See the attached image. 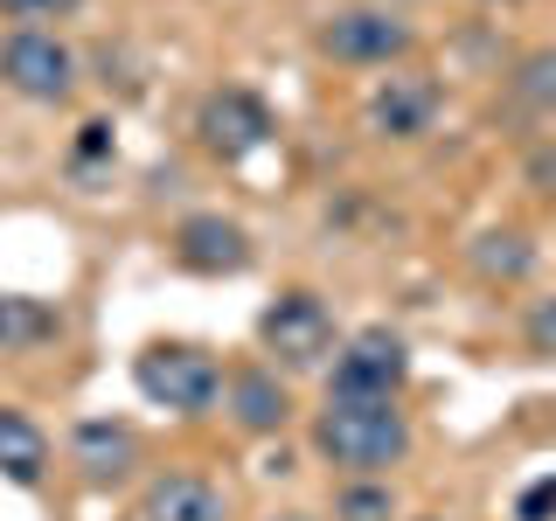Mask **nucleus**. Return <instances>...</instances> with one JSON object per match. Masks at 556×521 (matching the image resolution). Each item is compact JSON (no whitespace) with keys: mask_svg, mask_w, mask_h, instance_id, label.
Masks as SVG:
<instances>
[{"mask_svg":"<svg viewBox=\"0 0 556 521\" xmlns=\"http://www.w3.org/2000/svg\"><path fill=\"white\" fill-rule=\"evenodd\" d=\"M313 445L327 466L376 480L410 459V417L396 396H327V410L313 417Z\"/></svg>","mask_w":556,"mask_h":521,"instance_id":"obj_1","label":"nucleus"},{"mask_svg":"<svg viewBox=\"0 0 556 521\" xmlns=\"http://www.w3.org/2000/svg\"><path fill=\"white\" fill-rule=\"evenodd\" d=\"M132 382H139L147 404H161L174 417H202V410L223 404V361L208 355V347H195V341H153V347H139Z\"/></svg>","mask_w":556,"mask_h":521,"instance_id":"obj_2","label":"nucleus"},{"mask_svg":"<svg viewBox=\"0 0 556 521\" xmlns=\"http://www.w3.org/2000/svg\"><path fill=\"white\" fill-rule=\"evenodd\" d=\"M257 341L265 355H278V369H327L334 361V306L320 292H278V300L257 313Z\"/></svg>","mask_w":556,"mask_h":521,"instance_id":"obj_3","label":"nucleus"},{"mask_svg":"<svg viewBox=\"0 0 556 521\" xmlns=\"http://www.w3.org/2000/svg\"><path fill=\"white\" fill-rule=\"evenodd\" d=\"M417 49V28L390 8H341L320 22V56H334L341 69H390Z\"/></svg>","mask_w":556,"mask_h":521,"instance_id":"obj_4","label":"nucleus"},{"mask_svg":"<svg viewBox=\"0 0 556 521\" xmlns=\"http://www.w3.org/2000/svg\"><path fill=\"white\" fill-rule=\"evenodd\" d=\"M195 132H202V147L216 153V161H251V153H265L271 147V132H278V118H271V104L257 98V91H243V84H223V91H208L202 98V112H195Z\"/></svg>","mask_w":556,"mask_h":521,"instance_id":"obj_5","label":"nucleus"},{"mask_svg":"<svg viewBox=\"0 0 556 521\" xmlns=\"http://www.w3.org/2000/svg\"><path fill=\"white\" fill-rule=\"evenodd\" d=\"M410 382V347L390 327H362L334 347V382L327 396H404Z\"/></svg>","mask_w":556,"mask_h":521,"instance_id":"obj_6","label":"nucleus"},{"mask_svg":"<svg viewBox=\"0 0 556 521\" xmlns=\"http://www.w3.org/2000/svg\"><path fill=\"white\" fill-rule=\"evenodd\" d=\"M0 84H8L14 98L56 104V98H70V84H77V56L42 28H14L8 42H0Z\"/></svg>","mask_w":556,"mask_h":521,"instance_id":"obj_7","label":"nucleus"},{"mask_svg":"<svg viewBox=\"0 0 556 521\" xmlns=\"http://www.w3.org/2000/svg\"><path fill=\"white\" fill-rule=\"evenodd\" d=\"M439 104H445V91L431 77L390 69V77L369 91V132L376 139H425L431 126H439Z\"/></svg>","mask_w":556,"mask_h":521,"instance_id":"obj_8","label":"nucleus"},{"mask_svg":"<svg viewBox=\"0 0 556 521\" xmlns=\"http://www.w3.org/2000/svg\"><path fill=\"white\" fill-rule=\"evenodd\" d=\"M174 265L181 271H202V278H237L251 265V230L230 216H188L174 230Z\"/></svg>","mask_w":556,"mask_h":521,"instance_id":"obj_9","label":"nucleus"},{"mask_svg":"<svg viewBox=\"0 0 556 521\" xmlns=\"http://www.w3.org/2000/svg\"><path fill=\"white\" fill-rule=\"evenodd\" d=\"M132 459H139V439H132V424H118V417H84V424L70 431V466H77L91 486L126 480Z\"/></svg>","mask_w":556,"mask_h":521,"instance_id":"obj_10","label":"nucleus"},{"mask_svg":"<svg viewBox=\"0 0 556 521\" xmlns=\"http://www.w3.org/2000/svg\"><path fill=\"white\" fill-rule=\"evenodd\" d=\"M139 521H230V500L202 473H161L139 500Z\"/></svg>","mask_w":556,"mask_h":521,"instance_id":"obj_11","label":"nucleus"},{"mask_svg":"<svg viewBox=\"0 0 556 521\" xmlns=\"http://www.w3.org/2000/svg\"><path fill=\"white\" fill-rule=\"evenodd\" d=\"M223 404H230V417L251 431V439L286 431V417H292V396H286V382H278V369H237V376H223Z\"/></svg>","mask_w":556,"mask_h":521,"instance_id":"obj_12","label":"nucleus"},{"mask_svg":"<svg viewBox=\"0 0 556 521\" xmlns=\"http://www.w3.org/2000/svg\"><path fill=\"white\" fill-rule=\"evenodd\" d=\"M0 473L14 486H42V473H49V439L22 410H0Z\"/></svg>","mask_w":556,"mask_h":521,"instance_id":"obj_13","label":"nucleus"},{"mask_svg":"<svg viewBox=\"0 0 556 521\" xmlns=\"http://www.w3.org/2000/svg\"><path fill=\"white\" fill-rule=\"evenodd\" d=\"M56 327H63L56 306L22 300V292H0V347H35V341L56 334Z\"/></svg>","mask_w":556,"mask_h":521,"instance_id":"obj_14","label":"nucleus"},{"mask_svg":"<svg viewBox=\"0 0 556 521\" xmlns=\"http://www.w3.org/2000/svg\"><path fill=\"white\" fill-rule=\"evenodd\" d=\"M508 91L529 118H556V49H529V56L515 63Z\"/></svg>","mask_w":556,"mask_h":521,"instance_id":"obj_15","label":"nucleus"},{"mask_svg":"<svg viewBox=\"0 0 556 521\" xmlns=\"http://www.w3.org/2000/svg\"><path fill=\"white\" fill-rule=\"evenodd\" d=\"M473 265H480V278H521V271L535 265V251H529V237H521V230H486L473 243Z\"/></svg>","mask_w":556,"mask_h":521,"instance_id":"obj_16","label":"nucleus"},{"mask_svg":"<svg viewBox=\"0 0 556 521\" xmlns=\"http://www.w3.org/2000/svg\"><path fill=\"white\" fill-rule=\"evenodd\" d=\"M334 521H396V494L382 480H348L334 494Z\"/></svg>","mask_w":556,"mask_h":521,"instance_id":"obj_17","label":"nucleus"},{"mask_svg":"<svg viewBox=\"0 0 556 521\" xmlns=\"http://www.w3.org/2000/svg\"><path fill=\"white\" fill-rule=\"evenodd\" d=\"M84 0H0V14L8 22H63V14H77Z\"/></svg>","mask_w":556,"mask_h":521,"instance_id":"obj_18","label":"nucleus"},{"mask_svg":"<svg viewBox=\"0 0 556 521\" xmlns=\"http://www.w3.org/2000/svg\"><path fill=\"white\" fill-rule=\"evenodd\" d=\"M521 334H529L535 355H556V300H535L529 320H521Z\"/></svg>","mask_w":556,"mask_h":521,"instance_id":"obj_19","label":"nucleus"},{"mask_svg":"<svg viewBox=\"0 0 556 521\" xmlns=\"http://www.w3.org/2000/svg\"><path fill=\"white\" fill-rule=\"evenodd\" d=\"M515 521H556V480H535V486H521V500H515Z\"/></svg>","mask_w":556,"mask_h":521,"instance_id":"obj_20","label":"nucleus"},{"mask_svg":"<svg viewBox=\"0 0 556 521\" xmlns=\"http://www.w3.org/2000/svg\"><path fill=\"white\" fill-rule=\"evenodd\" d=\"M529 181H535V188H549V195H556V153H549V147H543V153L529 161Z\"/></svg>","mask_w":556,"mask_h":521,"instance_id":"obj_21","label":"nucleus"},{"mask_svg":"<svg viewBox=\"0 0 556 521\" xmlns=\"http://www.w3.org/2000/svg\"><path fill=\"white\" fill-rule=\"evenodd\" d=\"M271 521H313V514H271Z\"/></svg>","mask_w":556,"mask_h":521,"instance_id":"obj_22","label":"nucleus"}]
</instances>
